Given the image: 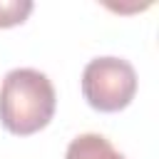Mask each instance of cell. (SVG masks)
<instances>
[{
	"label": "cell",
	"mask_w": 159,
	"mask_h": 159,
	"mask_svg": "<svg viewBox=\"0 0 159 159\" xmlns=\"http://www.w3.org/2000/svg\"><path fill=\"white\" fill-rule=\"evenodd\" d=\"M32 12L30 0H0V27H12L27 20Z\"/></svg>",
	"instance_id": "obj_4"
},
{
	"label": "cell",
	"mask_w": 159,
	"mask_h": 159,
	"mask_svg": "<svg viewBox=\"0 0 159 159\" xmlns=\"http://www.w3.org/2000/svg\"><path fill=\"white\" fill-rule=\"evenodd\" d=\"M65 159H127V157L122 152H117L107 137L87 132L70 142Z\"/></svg>",
	"instance_id": "obj_3"
},
{
	"label": "cell",
	"mask_w": 159,
	"mask_h": 159,
	"mask_svg": "<svg viewBox=\"0 0 159 159\" xmlns=\"http://www.w3.org/2000/svg\"><path fill=\"white\" fill-rule=\"evenodd\" d=\"M82 94L97 112H119L137 94V72L122 57H94L82 70Z\"/></svg>",
	"instance_id": "obj_2"
},
{
	"label": "cell",
	"mask_w": 159,
	"mask_h": 159,
	"mask_svg": "<svg viewBox=\"0 0 159 159\" xmlns=\"http://www.w3.org/2000/svg\"><path fill=\"white\" fill-rule=\"evenodd\" d=\"M57 94L50 77L32 67H15L0 84V122L10 134L27 137L50 124Z\"/></svg>",
	"instance_id": "obj_1"
}]
</instances>
